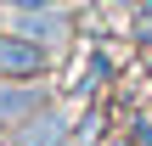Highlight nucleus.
Segmentation results:
<instances>
[{
  "instance_id": "obj_8",
  "label": "nucleus",
  "mask_w": 152,
  "mask_h": 146,
  "mask_svg": "<svg viewBox=\"0 0 152 146\" xmlns=\"http://www.w3.org/2000/svg\"><path fill=\"white\" fill-rule=\"evenodd\" d=\"M0 23H6V0H0Z\"/></svg>"
},
{
  "instance_id": "obj_6",
  "label": "nucleus",
  "mask_w": 152,
  "mask_h": 146,
  "mask_svg": "<svg viewBox=\"0 0 152 146\" xmlns=\"http://www.w3.org/2000/svg\"><path fill=\"white\" fill-rule=\"evenodd\" d=\"M135 141H141V146H152V124H147V118H141V129H135Z\"/></svg>"
},
{
  "instance_id": "obj_2",
  "label": "nucleus",
  "mask_w": 152,
  "mask_h": 146,
  "mask_svg": "<svg viewBox=\"0 0 152 146\" xmlns=\"http://www.w3.org/2000/svg\"><path fill=\"white\" fill-rule=\"evenodd\" d=\"M51 107V90L39 84V79H0V135L11 141L34 113H45Z\"/></svg>"
},
{
  "instance_id": "obj_3",
  "label": "nucleus",
  "mask_w": 152,
  "mask_h": 146,
  "mask_svg": "<svg viewBox=\"0 0 152 146\" xmlns=\"http://www.w3.org/2000/svg\"><path fill=\"white\" fill-rule=\"evenodd\" d=\"M0 28H17V34L39 39V45H51V51H62V39H68V17H62V6H34V11H6V23H0Z\"/></svg>"
},
{
  "instance_id": "obj_7",
  "label": "nucleus",
  "mask_w": 152,
  "mask_h": 146,
  "mask_svg": "<svg viewBox=\"0 0 152 146\" xmlns=\"http://www.w3.org/2000/svg\"><path fill=\"white\" fill-rule=\"evenodd\" d=\"M102 146H135V141H102Z\"/></svg>"
},
{
  "instance_id": "obj_5",
  "label": "nucleus",
  "mask_w": 152,
  "mask_h": 146,
  "mask_svg": "<svg viewBox=\"0 0 152 146\" xmlns=\"http://www.w3.org/2000/svg\"><path fill=\"white\" fill-rule=\"evenodd\" d=\"M34 6H68V0H6V11H34Z\"/></svg>"
},
{
  "instance_id": "obj_4",
  "label": "nucleus",
  "mask_w": 152,
  "mask_h": 146,
  "mask_svg": "<svg viewBox=\"0 0 152 146\" xmlns=\"http://www.w3.org/2000/svg\"><path fill=\"white\" fill-rule=\"evenodd\" d=\"M11 146H68V118H62L56 107H45V113H34V118L11 135Z\"/></svg>"
},
{
  "instance_id": "obj_1",
  "label": "nucleus",
  "mask_w": 152,
  "mask_h": 146,
  "mask_svg": "<svg viewBox=\"0 0 152 146\" xmlns=\"http://www.w3.org/2000/svg\"><path fill=\"white\" fill-rule=\"evenodd\" d=\"M51 62H56L51 45L17 34V28H0V79H45Z\"/></svg>"
},
{
  "instance_id": "obj_9",
  "label": "nucleus",
  "mask_w": 152,
  "mask_h": 146,
  "mask_svg": "<svg viewBox=\"0 0 152 146\" xmlns=\"http://www.w3.org/2000/svg\"><path fill=\"white\" fill-rule=\"evenodd\" d=\"M68 146H73V141H68Z\"/></svg>"
}]
</instances>
